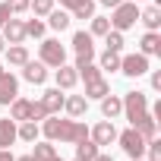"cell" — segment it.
I'll return each mask as SVG.
<instances>
[{"mask_svg":"<svg viewBox=\"0 0 161 161\" xmlns=\"http://www.w3.org/2000/svg\"><path fill=\"white\" fill-rule=\"evenodd\" d=\"M41 133L51 142H79V139H89V126L82 120H60V114H47L41 120Z\"/></svg>","mask_w":161,"mask_h":161,"instance_id":"obj_1","label":"cell"},{"mask_svg":"<svg viewBox=\"0 0 161 161\" xmlns=\"http://www.w3.org/2000/svg\"><path fill=\"white\" fill-rule=\"evenodd\" d=\"M123 114L130 120V126H136L139 120L148 117V95L145 92H126L123 95Z\"/></svg>","mask_w":161,"mask_h":161,"instance_id":"obj_2","label":"cell"},{"mask_svg":"<svg viewBox=\"0 0 161 161\" xmlns=\"http://www.w3.org/2000/svg\"><path fill=\"white\" fill-rule=\"evenodd\" d=\"M136 22H139V3H136V0H123V3H117V7H114L111 29L126 32V29H133Z\"/></svg>","mask_w":161,"mask_h":161,"instance_id":"obj_3","label":"cell"},{"mask_svg":"<svg viewBox=\"0 0 161 161\" xmlns=\"http://www.w3.org/2000/svg\"><path fill=\"white\" fill-rule=\"evenodd\" d=\"M38 60L44 63V66H60V63H66V47L57 41V38H44L41 41V47H38Z\"/></svg>","mask_w":161,"mask_h":161,"instance_id":"obj_4","label":"cell"},{"mask_svg":"<svg viewBox=\"0 0 161 161\" xmlns=\"http://www.w3.org/2000/svg\"><path fill=\"white\" fill-rule=\"evenodd\" d=\"M73 51H76V63H73V66L95 60V35H89V32H76V35H73Z\"/></svg>","mask_w":161,"mask_h":161,"instance_id":"obj_5","label":"cell"},{"mask_svg":"<svg viewBox=\"0 0 161 161\" xmlns=\"http://www.w3.org/2000/svg\"><path fill=\"white\" fill-rule=\"evenodd\" d=\"M117 142H120V148L130 155V158H142L145 155V139L139 136V130H123V133H117Z\"/></svg>","mask_w":161,"mask_h":161,"instance_id":"obj_6","label":"cell"},{"mask_svg":"<svg viewBox=\"0 0 161 161\" xmlns=\"http://www.w3.org/2000/svg\"><path fill=\"white\" fill-rule=\"evenodd\" d=\"M120 73L130 76V79L145 76L148 73V57L145 54H126V57H120Z\"/></svg>","mask_w":161,"mask_h":161,"instance_id":"obj_7","label":"cell"},{"mask_svg":"<svg viewBox=\"0 0 161 161\" xmlns=\"http://www.w3.org/2000/svg\"><path fill=\"white\" fill-rule=\"evenodd\" d=\"M89 139L101 148V145H111V142H117V126L111 123V120H101V123H95V130H89Z\"/></svg>","mask_w":161,"mask_h":161,"instance_id":"obj_8","label":"cell"},{"mask_svg":"<svg viewBox=\"0 0 161 161\" xmlns=\"http://www.w3.org/2000/svg\"><path fill=\"white\" fill-rule=\"evenodd\" d=\"M22 79H25V82H32V86H44L47 82V66L41 63V60H25L22 63Z\"/></svg>","mask_w":161,"mask_h":161,"instance_id":"obj_9","label":"cell"},{"mask_svg":"<svg viewBox=\"0 0 161 161\" xmlns=\"http://www.w3.org/2000/svg\"><path fill=\"white\" fill-rule=\"evenodd\" d=\"M0 35H3V41L7 44H22L25 41V25H22V19H7L3 22V29H0Z\"/></svg>","mask_w":161,"mask_h":161,"instance_id":"obj_10","label":"cell"},{"mask_svg":"<svg viewBox=\"0 0 161 161\" xmlns=\"http://www.w3.org/2000/svg\"><path fill=\"white\" fill-rule=\"evenodd\" d=\"M13 98H19V79L13 73H0V104H10Z\"/></svg>","mask_w":161,"mask_h":161,"instance_id":"obj_11","label":"cell"},{"mask_svg":"<svg viewBox=\"0 0 161 161\" xmlns=\"http://www.w3.org/2000/svg\"><path fill=\"white\" fill-rule=\"evenodd\" d=\"M63 101H66V95H60V89H47V92L41 95V108H44L47 114H60V111H63Z\"/></svg>","mask_w":161,"mask_h":161,"instance_id":"obj_12","label":"cell"},{"mask_svg":"<svg viewBox=\"0 0 161 161\" xmlns=\"http://www.w3.org/2000/svg\"><path fill=\"white\" fill-rule=\"evenodd\" d=\"M76 82H79V73H76V66H66V63H60V66H57V89L69 92Z\"/></svg>","mask_w":161,"mask_h":161,"instance_id":"obj_13","label":"cell"},{"mask_svg":"<svg viewBox=\"0 0 161 161\" xmlns=\"http://www.w3.org/2000/svg\"><path fill=\"white\" fill-rule=\"evenodd\" d=\"M139 54H145V57L161 54V35H158V32H145L142 41H139Z\"/></svg>","mask_w":161,"mask_h":161,"instance_id":"obj_14","label":"cell"},{"mask_svg":"<svg viewBox=\"0 0 161 161\" xmlns=\"http://www.w3.org/2000/svg\"><path fill=\"white\" fill-rule=\"evenodd\" d=\"M7 108H10V117H13L16 123L29 120V114H32V101H29V98H13Z\"/></svg>","mask_w":161,"mask_h":161,"instance_id":"obj_15","label":"cell"},{"mask_svg":"<svg viewBox=\"0 0 161 161\" xmlns=\"http://www.w3.org/2000/svg\"><path fill=\"white\" fill-rule=\"evenodd\" d=\"M101 114H104V120L120 117V114H123V98H117V95H104V98H101Z\"/></svg>","mask_w":161,"mask_h":161,"instance_id":"obj_16","label":"cell"},{"mask_svg":"<svg viewBox=\"0 0 161 161\" xmlns=\"http://www.w3.org/2000/svg\"><path fill=\"white\" fill-rule=\"evenodd\" d=\"M63 111H66L69 117H82V114L89 111V98H86V95H69V98L63 101Z\"/></svg>","mask_w":161,"mask_h":161,"instance_id":"obj_17","label":"cell"},{"mask_svg":"<svg viewBox=\"0 0 161 161\" xmlns=\"http://www.w3.org/2000/svg\"><path fill=\"white\" fill-rule=\"evenodd\" d=\"M104 95H111V86H108V79H104V76H98V79H92V82H86V98L101 101Z\"/></svg>","mask_w":161,"mask_h":161,"instance_id":"obj_18","label":"cell"},{"mask_svg":"<svg viewBox=\"0 0 161 161\" xmlns=\"http://www.w3.org/2000/svg\"><path fill=\"white\" fill-rule=\"evenodd\" d=\"M139 22H142L148 32H158V25H161V10H158V7H145V10H139Z\"/></svg>","mask_w":161,"mask_h":161,"instance_id":"obj_19","label":"cell"},{"mask_svg":"<svg viewBox=\"0 0 161 161\" xmlns=\"http://www.w3.org/2000/svg\"><path fill=\"white\" fill-rule=\"evenodd\" d=\"M69 22H73L69 10H51V13H47V25H51L54 32H63V29H69Z\"/></svg>","mask_w":161,"mask_h":161,"instance_id":"obj_20","label":"cell"},{"mask_svg":"<svg viewBox=\"0 0 161 161\" xmlns=\"http://www.w3.org/2000/svg\"><path fill=\"white\" fill-rule=\"evenodd\" d=\"M38 133H41V126H38L35 120H22V123H16V139H22V142H35Z\"/></svg>","mask_w":161,"mask_h":161,"instance_id":"obj_21","label":"cell"},{"mask_svg":"<svg viewBox=\"0 0 161 161\" xmlns=\"http://www.w3.org/2000/svg\"><path fill=\"white\" fill-rule=\"evenodd\" d=\"M16 142V120L7 117V120H0V148H10Z\"/></svg>","mask_w":161,"mask_h":161,"instance_id":"obj_22","label":"cell"},{"mask_svg":"<svg viewBox=\"0 0 161 161\" xmlns=\"http://www.w3.org/2000/svg\"><path fill=\"white\" fill-rule=\"evenodd\" d=\"M73 19H92L95 16V0H76L73 10H69Z\"/></svg>","mask_w":161,"mask_h":161,"instance_id":"obj_23","label":"cell"},{"mask_svg":"<svg viewBox=\"0 0 161 161\" xmlns=\"http://www.w3.org/2000/svg\"><path fill=\"white\" fill-rule=\"evenodd\" d=\"M25 60H29V47L25 44H10L7 47V63L10 66H22Z\"/></svg>","mask_w":161,"mask_h":161,"instance_id":"obj_24","label":"cell"},{"mask_svg":"<svg viewBox=\"0 0 161 161\" xmlns=\"http://www.w3.org/2000/svg\"><path fill=\"white\" fill-rule=\"evenodd\" d=\"M98 155V145L92 142V139H79L76 142V158H82V161H92Z\"/></svg>","mask_w":161,"mask_h":161,"instance_id":"obj_25","label":"cell"},{"mask_svg":"<svg viewBox=\"0 0 161 161\" xmlns=\"http://www.w3.org/2000/svg\"><path fill=\"white\" fill-rule=\"evenodd\" d=\"M35 161H47V158H54L57 155V148H54V142L51 139H44V142H35Z\"/></svg>","mask_w":161,"mask_h":161,"instance_id":"obj_26","label":"cell"},{"mask_svg":"<svg viewBox=\"0 0 161 161\" xmlns=\"http://www.w3.org/2000/svg\"><path fill=\"white\" fill-rule=\"evenodd\" d=\"M76 73H79V79H86V82H92V79H98V76H101V66L89 60V63H79V66H76Z\"/></svg>","mask_w":161,"mask_h":161,"instance_id":"obj_27","label":"cell"},{"mask_svg":"<svg viewBox=\"0 0 161 161\" xmlns=\"http://www.w3.org/2000/svg\"><path fill=\"white\" fill-rule=\"evenodd\" d=\"M104 44H108L104 51H117V54H120V51H123V44H126V41H123V32H117V29H111V32L104 35Z\"/></svg>","mask_w":161,"mask_h":161,"instance_id":"obj_28","label":"cell"},{"mask_svg":"<svg viewBox=\"0 0 161 161\" xmlns=\"http://www.w3.org/2000/svg\"><path fill=\"white\" fill-rule=\"evenodd\" d=\"M108 32H111V19H108V16H92V29H89V35H101V38H104Z\"/></svg>","mask_w":161,"mask_h":161,"instance_id":"obj_29","label":"cell"},{"mask_svg":"<svg viewBox=\"0 0 161 161\" xmlns=\"http://www.w3.org/2000/svg\"><path fill=\"white\" fill-rule=\"evenodd\" d=\"M98 66H101V69H111V73H114V69H120V54H117V51H104Z\"/></svg>","mask_w":161,"mask_h":161,"instance_id":"obj_30","label":"cell"},{"mask_svg":"<svg viewBox=\"0 0 161 161\" xmlns=\"http://www.w3.org/2000/svg\"><path fill=\"white\" fill-rule=\"evenodd\" d=\"M22 25H25V38H29V35H32V38H41V35H44V22H41L38 16L29 19V22H22Z\"/></svg>","mask_w":161,"mask_h":161,"instance_id":"obj_31","label":"cell"},{"mask_svg":"<svg viewBox=\"0 0 161 161\" xmlns=\"http://www.w3.org/2000/svg\"><path fill=\"white\" fill-rule=\"evenodd\" d=\"M29 10H35V16H47V13L54 10V0H32Z\"/></svg>","mask_w":161,"mask_h":161,"instance_id":"obj_32","label":"cell"},{"mask_svg":"<svg viewBox=\"0 0 161 161\" xmlns=\"http://www.w3.org/2000/svg\"><path fill=\"white\" fill-rule=\"evenodd\" d=\"M29 3H32V0H7V10H10L13 16H19V13L29 10Z\"/></svg>","mask_w":161,"mask_h":161,"instance_id":"obj_33","label":"cell"},{"mask_svg":"<svg viewBox=\"0 0 161 161\" xmlns=\"http://www.w3.org/2000/svg\"><path fill=\"white\" fill-rule=\"evenodd\" d=\"M44 117H47V111L41 108V101H32V114H29V120L38 123V120H44Z\"/></svg>","mask_w":161,"mask_h":161,"instance_id":"obj_34","label":"cell"},{"mask_svg":"<svg viewBox=\"0 0 161 161\" xmlns=\"http://www.w3.org/2000/svg\"><path fill=\"white\" fill-rule=\"evenodd\" d=\"M152 89H155V92H161V69H155V73H152Z\"/></svg>","mask_w":161,"mask_h":161,"instance_id":"obj_35","label":"cell"},{"mask_svg":"<svg viewBox=\"0 0 161 161\" xmlns=\"http://www.w3.org/2000/svg\"><path fill=\"white\" fill-rule=\"evenodd\" d=\"M10 16H13V13H10V10H7V3H0V29H3V22H7V19H10Z\"/></svg>","mask_w":161,"mask_h":161,"instance_id":"obj_36","label":"cell"},{"mask_svg":"<svg viewBox=\"0 0 161 161\" xmlns=\"http://www.w3.org/2000/svg\"><path fill=\"white\" fill-rule=\"evenodd\" d=\"M0 161H16V158H13V152H10V148H0Z\"/></svg>","mask_w":161,"mask_h":161,"instance_id":"obj_37","label":"cell"},{"mask_svg":"<svg viewBox=\"0 0 161 161\" xmlns=\"http://www.w3.org/2000/svg\"><path fill=\"white\" fill-rule=\"evenodd\" d=\"M92 161H114V155H101V152H98V155H95Z\"/></svg>","mask_w":161,"mask_h":161,"instance_id":"obj_38","label":"cell"},{"mask_svg":"<svg viewBox=\"0 0 161 161\" xmlns=\"http://www.w3.org/2000/svg\"><path fill=\"white\" fill-rule=\"evenodd\" d=\"M98 3H104V7H111V10H114L117 3H123V0H98Z\"/></svg>","mask_w":161,"mask_h":161,"instance_id":"obj_39","label":"cell"},{"mask_svg":"<svg viewBox=\"0 0 161 161\" xmlns=\"http://www.w3.org/2000/svg\"><path fill=\"white\" fill-rule=\"evenodd\" d=\"M60 3H63L66 10H73V3H76V0H60Z\"/></svg>","mask_w":161,"mask_h":161,"instance_id":"obj_40","label":"cell"},{"mask_svg":"<svg viewBox=\"0 0 161 161\" xmlns=\"http://www.w3.org/2000/svg\"><path fill=\"white\" fill-rule=\"evenodd\" d=\"M16 161H35V155H22V158H16Z\"/></svg>","mask_w":161,"mask_h":161,"instance_id":"obj_41","label":"cell"},{"mask_svg":"<svg viewBox=\"0 0 161 161\" xmlns=\"http://www.w3.org/2000/svg\"><path fill=\"white\" fill-rule=\"evenodd\" d=\"M7 51V41H3V35H0V54H3Z\"/></svg>","mask_w":161,"mask_h":161,"instance_id":"obj_42","label":"cell"},{"mask_svg":"<svg viewBox=\"0 0 161 161\" xmlns=\"http://www.w3.org/2000/svg\"><path fill=\"white\" fill-rule=\"evenodd\" d=\"M47 161H63V158H60V155H54V158H47Z\"/></svg>","mask_w":161,"mask_h":161,"instance_id":"obj_43","label":"cell"},{"mask_svg":"<svg viewBox=\"0 0 161 161\" xmlns=\"http://www.w3.org/2000/svg\"><path fill=\"white\" fill-rule=\"evenodd\" d=\"M133 161H148V158H133Z\"/></svg>","mask_w":161,"mask_h":161,"instance_id":"obj_44","label":"cell"},{"mask_svg":"<svg viewBox=\"0 0 161 161\" xmlns=\"http://www.w3.org/2000/svg\"><path fill=\"white\" fill-rule=\"evenodd\" d=\"M0 73H7V69H3V63H0Z\"/></svg>","mask_w":161,"mask_h":161,"instance_id":"obj_45","label":"cell"},{"mask_svg":"<svg viewBox=\"0 0 161 161\" xmlns=\"http://www.w3.org/2000/svg\"><path fill=\"white\" fill-rule=\"evenodd\" d=\"M73 161H82V158H73Z\"/></svg>","mask_w":161,"mask_h":161,"instance_id":"obj_46","label":"cell"},{"mask_svg":"<svg viewBox=\"0 0 161 161\" xmlns=\"http://www.w3.org/2000/svg\"><path fill=\"white\" fill-rule=\"evenodd\" d=\"M136 3H139V0H136Z\"/></svg>","mask_w":161,"mask_h":161,"instance_id":"obj_47","label":"cell"}]
</instances>
